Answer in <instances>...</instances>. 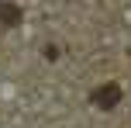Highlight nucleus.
Here are the masks:
<instances>
[{"instance_id":"obj_2","label":"nucleus","mask_w":131,"mask_h":128,"mask_svg":"<svg viewBox=\"0 0 131 128\" xmlns=\"http://www.w3.org/2000/svg\"><path fill=\"white\" fill-rule=\"evenodd\" d=\"M0 24L17 28V24H21V7H14V4H0Z\"/></svg>"},{"instance_id":"obj_1","label":"nucleus","mask_w":131,"mask_h":128,"mask_svg":"<svg viewBox=\"0 0 131 128\" xmlns=\"http://www.w3.org/2000/svg\"><path fill=\"white\" fill-rule=\"evenodd\" d=\"M90 101H93V107L111 111V107L121 104V87H117V83H104V87H97V90L90 94Z\"/></svg>"}]
</instances>
